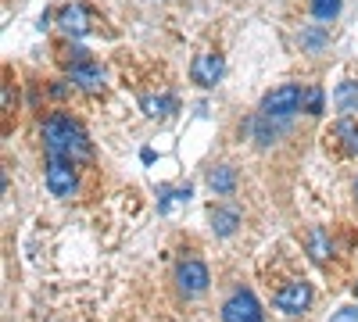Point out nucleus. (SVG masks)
<instances>
[{
	"instance_id": "nucleus-1",
	"label": "nucleus",
	"mask_w": 358,
	"mask_h": 322,
	"mask_svg": "<svg viewBox=\"0 0 358 322\" xmlns=\"http://www.w3.org/2000/svg\"><path fill=\"white\" fill-rule=\"evenodd\" d=\"M43 147H47L50 161H72L76 165L79 158H90V136L69 115H50L43 122Z\"/></svg>"
},
{
	"instance_id": "nucleus-2",
	"label": "nucleus",
	"mask_w": 358,
	"mask_h": 322,
	"mask_svg": "<svg viewBox=\"0 0 358 322\" xmlns=\"http://www.w3.org/2000/svg\"><path fill=\"white\" fill-rule=\"evenodd\" d=\"M305 108V86L297 82H287V86H276L262 97V115L265 119H287V115L301 111Z\"/></svg>"
},
{
	"instance_id": "nucleus-3",
	"label": "nucleus",
	"mask_w": 358,
	"mask_h": 322,
	"mask_svg": "<svg viewBox=\"0 0 358 322\" xmlns=\"http://www.w3.org/2000/svg\"><path fill=\"white\" fill-rule=\"evenodd\" d=\"M222 322H262V305L251 290H233L222 305Z\"/></svg>"
},
{
	"instance_id": "nucleus-4",
	"label": "nucleus",
	"mask_w": 358,
	"mask_h": 322,
	"mask_svg": "<svg viewBox=\"0 0 358 322\" xmlns=\"http://www.w3.org/2000/svg\"><path fill=\"white\" fill-rule=\"evenodd\" d=\"M176 283H179V290H183L187 298H197V294H204V290H208L212 276H208V265H204V261L187 258L183 265L176 269Z\"/></svg>"
},
{
	"instance_id": "nucleus-5",
	"label": "nucleus",
	"mask_w": 358,
	"mask_h": 322,
	"mask_svg": "<svg viewBox=\"0 0 358 322\" xmlns=\"http://www.w3.org/2000/svg\"><path fill=\"white\" fill-rule=\"evenodd\" d=\"M312 298L315 294H312L308 283H287L283 290H276V308L287 312V315H301V312H308Z\"/></svg>"
},
{
	"instance_id": "nucleus-6",
	"label": "nucleus",
	"mask_w": 358,
	"mask_h": 322,
	"mask_svg": "<svg viewBox=\"0 0 358 322\" xmlns=\"http://www.w3.org/2000/svg\"><path fill=\"white\" fill-rule=\"evenodd\" d=\"M47 190L54 197H72V190H76V168H72V161H50L47 165Z\"/></svg>"
},
{
	"instance_id": "nucleus-7",
	"label": "nucleus",
	"mask_w": 358,
	"mask_h": 322,
	"mask_svg": "<svg viewBox=\"0 0 358 322\" xmlns=\"http://www.w3.org/2000/svg\"><path fill=\"white\" fill-rule=\"evenodd\" d=\"M222 72H226V61L219 54H197L194 65H190V75H194L197 86H215L222 79Z\"/></svg>"
},
{
	"instance_id": "nucleus-8",
	"label": "nucleus",
	"mask_w": 358,
	"mask_h": 322,
	"mask_svg": "<svg viewBox=\"0 0 358 322\" xmlns=\"http://www.w3.org/2000/svg\"><path fill=\"white\" fill-rule=\"evenodd\" d=\"M72 82L79 86V90H86V94H97L104 86V72L94 61H76L72 65Z\"/></svg>"
},
{
	"instance_id": "nucleus-9",
	"label": "nucleus",
	"mask_w": 358,
	"mask_h": 322,
	"mask_svg": "<svg viewBox=\"0 0 358 322\" xmlns=\"http://www.w3.org/2000/svg\"><path fill=\"white\" fill-rule=\"evenodd\" d=\"M57 25L65 29L69 36H83L86 33V8L83 4H69V8H62V15H57Z\"/></svg>"
},
{
	"instance_id": "nucleus-10",
	"label": "nucleus",
	"mask_w": 358,
	"mask_h": 322,
	"mask_svg": "<svg viewBox=\"0 0 358 322\" xmlns=\"http://www.w3.org/2000/svg\"><path fill=\"white\" fill-rule=\"evenodd\" d=\"M140 108H143V115L147 119H165L169 111H176V97H169V94H151V97H143L140 101Z\"/></svg>"
},
{
	"instance_id": "nucleus-11",
	"label": "nucleus",
	"mask_w": 358,
	"mask_h": 322,
	"mask_svg": "<svg viewBox=\"0 0 358 322\" xmlns=\"http://www.w3.org/2000/svg\"><path fill=\"white\" fill-rule=\"evenodd\" d=\"M208 186H212L215 193H233V186H236V172H233L229 165L212 168V172H208Z\"/></svg>"
},
{
	"instance_id": "nucleus-12",
	"label": "nucleus",
	"mask_w": 358,
	"mask_h": 322,
	"mask_svg": "<svg viewBox=\"0 0 358 322\" xmlns=\"http://www.w3.org/2000/svg\"><path fill=\"white\" fill-rule=\"evenodd\" d=\"M236 226H241V215H236L233 208H212V229L219 233V237H229Z\"/></svg>"
},
{
	"instance_id": "nucleus-13",
	"label": "nucleus",
	"mask_w": 358,
	"mask_h": 322,
	"mask_svg": "<svg viewBox=\"0 0 358 322\" xmlns=\"http://www.w3.org/2000/svg\"><path fill=\"white\" fill-rule=\"evenodd\" d=\"M334 101H337V108H341L344 115L358 111V82H341L337 94H334Z\"/></svg>"
},
{
	"instance_id": "nucleus-14",
	"label": "nucleus",
	"mask_w": 358,
	"mask_h": 322,
	"mask_svg": "<svg viewBox=\"0 0 358 322\" xmlns=\"http://www.w3.org/2000/svg\"><path fill=\"white\" fill-rule=\"evenodd\" d=\"M308 251H312L315 261H326V258H330V240H326V233H322L319 226L308 233Z\"/></svg>"
},
{
	"instance_id": "nucleus-15",
	"label": "nucleus",
	"mask_w": 358,
	"mask_h": 322,
	"mask_svg": "<svg viewBox=\"0 0 358 322\" xmlns=\"http://www.w3.org/2000/svg\"><path fill=\"white\" fill-rule=\"evenodd\" d=\"M312 15L319 22H334L341 15V0H312Z\"/></svg>"
},
{
	"instance_id": "nucleus-16",
	"label": "nucleus",
	"mask_w": 358,
	"mask_h": 322,
	"mask_svg": "<svg viewBox=\"0 0 358 322\" xmlns=\"http://www.w3.org/2000/svg\"><path fill=\"white\" fill-rule=\"evenodd\" d=\"M337 133L344 136L348 151H351V154H358V126H355L351 119H341V122H337Z\"/></svg>"
},
{
	"instance_id": "nucleus-17",
	"label": "nucleus",
	"mask_w": 358,
	"mask_h": 322,
	"mask_svg": "<svg viewBox=\"0 0 358 322\" xmlns=\"http://www.w3.org/2000/svg\"><path fill=\"white\" fill-rule=\"evenodd\" d=\"M305 111L308 115H322V86H308L305 90Z\"/></svg>"
},
{
	"instance_id": "nucleus-18",
	"label": "nucleus",
	"mask_w": 358,
	"mask_h": 322,
	"mask_svg": "<svg viewBox=\"0 0 358 322\" xmlns=\"http://www.w3.org/2000/svg\"><path fill=\"white\" fill-rule=\"evenodd\" d=\"M330 322H358V308H355V305H348V308L334 312V319H330Z\"/></svg>"
},
{
	"instance_id": "nucleus-19",
	"label": "nucleus",
	"mask_w": 358,
	"mask_h": 322,
	"mask_svg": "<svg viewBox=\"0 0 358 322\" xmlns=\"http://www.w3.org/2000/svg\"><path fill=\"white\" fill-rule=\"evenodd\" d=\"M355 197H358V180H355Z\"/></svg>"
}]
</instances>
